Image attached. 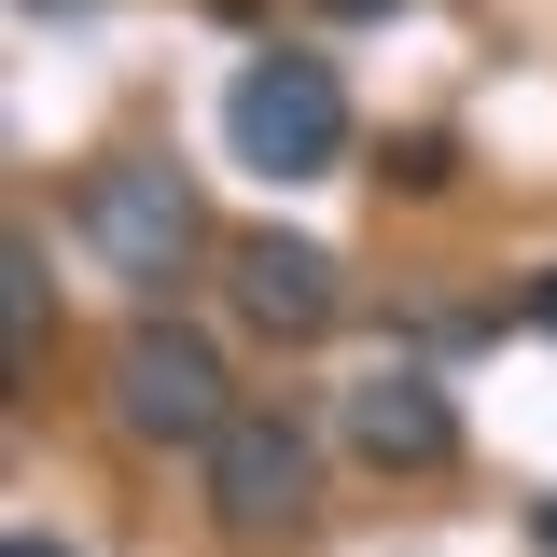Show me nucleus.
<instances>
[{
    "instance_id": "nucleus-1",
    "label": "nucleus",
    "mask_w": 557,
    "mask_h": 557,
    "mask_svg": "<svg viewBox=\"0 0 557 557\" xmlns=\"http://www.w3.org/2000/svg\"><path fill=\"white\" fill-rule=\"evenodd\" d=\"M223 139H237V168H265V182H321V168H348V84H335V57L265 42V57L223 84Z\"/></svg>"
},
{
    "instance_id": "nucleus-2",
    "label": "nucleus",
    "mask_w": 557,
    "mask_h": 557,
    "mask_svg": "<svg viewBox=\"0 0 557 557\" xmlns=\"http://www.w3.org/2000/svg\"><path fill=\"white\" fill-rule=\"evenodd\" d=\"M112 418H126L139 446H168V460H209L237 432V376L182 321H126V348H112Z\"/></svg>"
},
{
    "instance_id": "nucleus-3",
    "label": "nucleus",
    "mask_w": 557,
    "mask_h": 557,
    "mask_svg": "<svg viewBox=\"0 0 557 557\" xmlns=\"http://www.w3.org/2000/svg\"><path fill=\"white\" fill-rule=\"evenodd\" d=\"M70 223H84V251L112 278H139V293H168V278L196 265V182L168 168V153H112V168H84V196H70Z\"/></svg>"
},
{
    "instance_id": "nucleus-4",
    "label": "nucleus",
    "mask_w": 557,
    "mask_h": 557,
    "mask_svg": "<svg viewBox=\"0 0 557 557\" xmlns=\"http://www.w3.org/2000/svg\"><path fill=\"white\" fill-rule=\"evenodd\" d=\"M307 487H321V446H307V418L237 405V432L209 446V516H223V530H293V516H307Z\"/></svg>"
},
{
    "instance_id": "nucleus-5",
    "label": "nucleus",
    "mask_w": 557,
    "mask_h": 557,
    "mask_svg": "<svg viewBox=\"0 0 557 557\" xmlns=\"http://www.w3.org/2000/svg\"><path fill=\"white\" fill-rule=\"evenodd\" d=\"M335 418H348V446H362L376 474H446V460H460V405H446L418 362L348 376V405H335Z\"/></svg>"
},
{
    "instance_id": "nucleus-6",
    "label": "nucleus",
    "mask_w": 557,
    "mask_h": 557,
    "mask_svg": "<svg viewBox=\"0 0 557 557\" xmlns=\"http://www.w3.org/2000/svg\"><path fill=\"white\" fill-rule=\"evenodd\" d=\"M348 293H335V251H321V237H237V321H251V335H321V321H335Z\"/></svg>"
},
{
    "instance_id": "nucleus-7",
    "label": "nucleus",
    "mask_w": 557,
    "mask_h": 557,
    "mask_svg": "<svg viewBox=\"0 0 557 557\" xmlns=\"http://www.w3.org/2000/svg\"><path fill=\"white\" fill-rule=\"evenodd\" d=\"M0 321H14V362L42 348V237H0Z\"/></svg>"
},
{
    "instance_id": "nucleus-8",
    "label": "nucleus",
    "mask_w": 557,
    "mask_h": 557,
    "mask_svg": "<svg viewBox=\"0 0 557 557\" xmlns=\"http://www.w3.org/2000/svg\"><path fill=\"white\" fill-rule=\"evenodd\" d=\"M321 14H348V28H376V14H405V0H321Z\"/></svg>"
},
{
    "instance_id": "nucleus-9",
    "label": "nucleus",
    "mask_w": 557,
    "mask_h": 557,
    "mask_svg": "<svg viewBox=\"0 0 557 557\" xmlns=\"http://www.w3.org/2000/svg\"><path fill=\"white\" fill-rule=\"evenodd\" d=\"M530 321H544V335H557V265H544V278H530Z\"/></svg>"
},
{
    "instance_id": "nucleus-10",
    "label": "nucleus",
    "mask_w": 557,
    "mask_h": 557,
    "mask_svg": "<svg viewBox=\"0 0 557 557\" xmlns=\"http://www.w3.org/2000/svg\"><path fill=\"white\" fill-rule=\"evenodd\" d=\"M0 557H70V544H42V530H14V544H0Z\"/></svg>"
},
{
    "instance_id": "nucleus-11",
    "label": "nucleus",
    "mask_w": 557,
    "mask_h": 557,
    "mask_svg": "<svg viewBox=\"0 0 557 557\" xmlns=\"http://www.w3.org/2000/svg\"><path fill=\"white\" fill-rule=\"evenodd\" d=\"M530 530H544V557H557V502H544V516H530Z\"/></svg>"
}]
</instances>
